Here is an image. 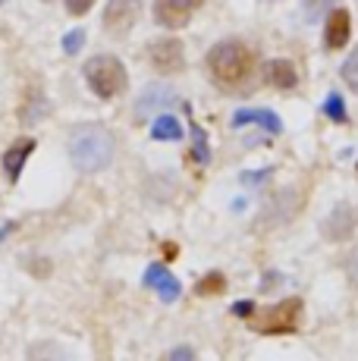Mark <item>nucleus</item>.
Instances as JSON below:
<instances>
[{
  "mask_svg": "<svg viewBox=\"0 0 358 361\" xmlns=\"http://www.w3.org/2000/svg\"><path fill=\"white\" fill-rule=\"evenodd\" d=\"M254 69V57L242 41H220L208 51V73L226 92H239L249 85Z\"/></svg>",
  "mask_w": 358,
  "mask_h": 361,
  "instance_id": "1",
  "label": "nucleus"
},
{
  "mask_svg": "<svg viewBox=\"0 0 358 361\" xmlns=\"http://www.w3.org/2000/svg\"><path fill=\"white\" fill-rule=\"evenodd\" d=\"M70 157L82 173L104 170L113 161V135L104 126H79L70 138Z\"/></svg>",
  "mask_w": 358,
  "mask_h": 361,
  "instance_id": "2",
  "label": "nucleus"
},
{
  "mask_svg": "<svg viewBox=\"0 0 358 361\" xmlns=\"http://www.w3.org/2000/svg\"><path fill=\"white\" fill-rule=\"evenodd\" d=\"M85 82L88 88H92L94 94H98L101 101H110L116 98V94L126 92L129 85V75H126V66L120 63L116 57H110V54H101V57H92L85 63Z\"/></svg>",
  "mask_w": 358,
  "mask_h": 361,
  "instance_id": "3",
  "label": "nucleus"
},
{
  "mask_svg": "<svg viewBox=\"0 0 358 361\" xmlns=\"http://www.w3.org/2000/svg\"><path fill=\"white\" fill-rule=\"evenodd\" d=\"M245 321H249V327L254 333H267V336L292 333L299 330V321H302V298L292 295L277 305H267V308H252V314Z\"/></svg>",
  "mask_w": 358,
  "mask_h": 361,
  "instance_id": "4",
  "label": "nucleus"
},
{
  "mask_svg": "<svg viewBox=\"0 0 358 361\" xmlns=\"http://www.w3.org/2000/svg\"><path fill=\"white\" fill-rule=\"evenodd\" d=\"M148 57H151V66L163 75H173L185 66V51H183V41L176 38H157L151 41L148 47Z\"/></svg>",
  "mask_w": 358,
  "mask_h": 361,
  "instance_id": "5",
  "label": "nucleus"
},
{
  "mask_svg": "<svg viewBox=\"0 0 358 361\" xmlns=\"http://www.w3.org/2000/svg\"><path fill=\"white\" fill-rule=\"evenodd\" d=\"M198 6L202 0H154V23L163 29H183L195 16Z\"/></svg>",
  "mask_w": 358,
  "mask_h": 361,
  "instance_id": "6",
  "label": "nucleus"
},
{
  "mask_svg": "<svg viewBox=\"0 0 358 361\" xmlns=\"http://www.w3.org/2000/svg\"><path fill=\"white\" fill-rule=\"evenodd\" d=\"M139 13H142L139 0H110L104 10V29L110 35H126L135 25Z\"/></svg>",
  "mask_w": 358,
  "mask_h": 361,
  "instance_id": "7",
  "label": "nucleus"
},
{
  "mask_svg": "<svg viewBox=\"0 0 358 361\" xmlns=\"http://www.w3.org/2000/svg\"><path fill=\"white\" fill-rule=\"evenodd\" d=\"M144 286L154 289L163 302H176V298L183 295V283H179L163 264H151V267L144 270Z\"/></svg>",
  "mask_w": 358,
  "mask_h": 361,
  "instance_id": "8",
  "label": "nucleus"
},
{
  "mask_svg": "<svg viewBox=\"0 0 358 361\" xmlns=\"http://www.w3.org/2000/svg\"><path fill=\"white\" fill-rule=\"evenodd\" d=\"M349 35H352V16H349V10H330L327 16V25H323V44L330 47V51H340V47H346Z\"/></svg>",
  "mask_w": 358,
  "mask_h": 361,
  "instance_id": "9",
  "label": "nucleus"
},
{
  "mask_svg": "<svg viewBox=\"0 0 358 361\" xmlns=\"http://www.w3.org/2000/svg\"><path fill=\"white\" fill-rule=\"evenodd\" d=\"M355 226H358V214L349 204H340L327 220H323V235L340 242V239H349Z\"/></svg>",
  "mask_w": 358,
  "mask_h": 361,
  "instance_id": "10",
  "label": "nucleus"
},
{
  "mask_svg": "<svg viewBox=\"0 0 358 361\" xmlns=\"http://www.w3.org/2000/svg\"><path fill=\"white\" fill-rule=\"evenodd\" d=\"M32 151H35V138H19V142H13L10 148H6L4 170H6V179H10V183H16V179H19V173H23L25 161L32 157Z\"/></svg>",
  "mask_w": 358,
  "mask_h": 361,
  "instance_id": "11",
  "label": "nucleus"
},
{
  "mask_svg": "<svg viewBox=\"0 0 358 361\" xmlns=\"http://www.w3.org/2000/svg\"><path fill=\"white\" fill-rule=\"evenodd\" d=\"M264 82L280 92H289V88L299 85V75H295V66L289 60H267L264 63Z\"/></svg>",
  "mask_w": 358,
  "mask_h": 361,
  "instance_id": "12",
  "label": "nucleus"
},
{
  "mask_svg": "<svg viewBox=\"0 0 358 361\" xmlns=\"http://www.w3.org/2000/svg\"><path fill=\"white\" fill-rule=\"evenodd\" d=\"M249 123H258V126H264L267 132H273V135H280L283 132V123H280V116L273 114V110H236L233 114V126H249Z\"/></svg>",
  "mask_w": 358,
  "mask_h": 361,
  "instance_id": "13",
  "label": "nucleus"
},
{
  "mask_svg": "<svg viewBox=\"0 0 358 361\" xmlns=\"http://www.w3.org/2000/svg\"><path fill=\"white\" fill-rule=\"evenodd\" d=\"M173 101H176V98H173V92H170V88H163V85H151V88H144V94L139 98V107H135V114H139V116L157 114V110L170 107Z\"/></svg>",
  "mask_w": 358,
  "mask_h": 361,
  "instance_id": "14",
  "label": "nucleus"
},
{
  "mask_svg": "<svg viewBox=\"0 0 358 361\" xmlns=\"http://www.w3.org/2000/svg\"><path fill=\"white\" fill-rule=\"evenodd\" d=\"M151 138H154V142H179V138H183V126H179L176 116L157 114L154 123H151Z\"/></svg>",
  "mask_w": 358,
  "mask_h": 361,
  "instance_id": "15",
  "label": "nucleus"
},
{
  "mask_svg": "<svg viewBox=\"0 0 358 361\" xmlns=\"http://www.w3.org/2000/svg\"><path fill=\"white\" fill-rule=\"evenodd\" d=\"M223 293H226V276L220 274V270H211V274H204L202 280L195 283V295H202V298H214Z\"/></svg>",
  "mask_w": 358,
  "mask_h": 361,
  "instance_id": "16",
  "label": "nucleus"
},
{
  "mask_svg": "<svg viewBox=\"0 0 358 361\" xmlns=\"http://www.w3.org/2000/svg\"><path fill=\"white\" fill-rule=\"evenodd\" d=\"M323 114H327L333 123H346V120H349V114H346V104H342L340 94H330V98L323 101Z\"/></svg>",
  "mask_w": 358,
  "mask_h": 361,
  "instance_id": "17",
  "label": "nucleus"
},
{
  "mask_svg": "<svg viewBox=\"0 0 358 361\" xmlns=\"http://www.w3.org/2000/svg\"><path fill=\"white\" fill-rule=\"evenodd\" d=\"M342 82L358 94V47L346 57V63H342Z\"/></svg>",
  "mask_w": 358,
  "mask_h": 361,
  "instance_id": "18",
  "label": "nucleus"
},
{
  "mask_svg": "<svg viewBox=\"0 0 358 361\" xmlns=\"http://www.w3.org/2000/svg\"><path fill=\"white\" fill-rule=\"evenodd\" d=\"M82 44H85V32H82V29H73V32L63 35V51L66 54H79Z\"/></svg>",
  "mask_w": 358,
  "mask_h": 361,
  "instance_id": "19",
  "label": "nucleus"
},
{
  "mask_svg": "<svg viewBox=\"0 0 358 361\" xmlns=\"http://www.w3.org/2000/svg\"><path fill=\"white\" fill-rule=\"evenodd\" d=\"M192 132H195V161L204 164L208 161V138H204V132L198 126H192Z\"/></svg>",
  "mask_w": 358,
  "mask_h": 361,
  "instance_id": "20",
  "label": "nucleus"
},
{
  "mask_svg": "<svg viewBox=\"0 0 358 361\" xmlns=\"http://www.w3.org/2000/svg\"><path fill=\"white\" fill-rule=\"evenodd\" d=\"M330 6H333V0H305V13L308 19H318L321 13H327Z\"/></svg>",
  "mask_w": 358,
  "mask_h": 361,
  "instance_id": "21",
  "label": "nucleus"
},
{
  "mask_svg": "<svg viewBox=\"0 0 358 361\" xmlns=\"http://www.w3.org/2000/svg\"><path fill=\"white\" fill-rule=\"evenodd\" d=\"M92 6H94V0H66V10H70L73 16H85Z\"/></svg>",
  "mask_w": 358,
  "mask_h": 361,
  "instance_id": "22",
  "label": "nucleus"
},
{
  "mask_svg": "<svg viewBox=\"0 0 358 361\" xmlns=\"http://www.w3.org/2000/svg\"><path fill=\"white\" fill-rule=\"evenodd\" d=\"M167 361H195V352H192V345H176L167 355Z\"/></svg>",
  "mask_w": 358,
  "mask_h": 361,
  "instance_id": "23",
  "label": "nucleus"
},
{
  "mask_svg": "<svg viewBox=\"0 0 358 361\" xmlns=\"http://www.w3.org/2000/svg\"><path fill=\"white\" fill-rule=\"evenodd\" d=\"M346 270H349V280H352L355 286H358V248H355L352 255H349V261H346Z\"/></svg>",
  "mask_w": 358,
  "mask_h": 361,
  "instance_id": "24",
  "label": "nucleus"
},
{
  "mask_svg": "<svg viewBox=\"0 0 358 361\" xmlns=\"http://www.w3.org/2000/svg\"><path fill=\"white\" fill-rule=\"evenodd\" d=\"M252 308H254V302H236L230 311H233L236 317H249V314H252Z\"/></svg>",
  "mask_w": 358,
  "mask_h": 361,
  "instance_id": "25",
  "label": "nucleus"
},
{
  "mask_svg": "<svg viewBox=\"0 0 358 361\" xmlns=\"http://www.w3.org/2000/svg\"><path fill=\"white\" fill-rule=\"evenodd\" d=\"M163 245H167V248H163V255H167V258H176V245H173V242H163Z\"/></svg>",
  "mask_w": 358,
  "mask_h": 361,
  "instance_id": "26",
  "label": "nucleus"
},
{
  "mask_svg": "<svg viewBox=\"0 0 358 361\" xmlns=\"http://www.w3.org/2000/svg\"><path fill=\"white\" fill-rule=\"evenodd\" d=\"M0 4H4V0H0Z\"/></svg>",
  "mask_w": 358,
  "mask_h": 361,
  "instance_id": "27",
  "label": "nucleus"
}]
</instances>
